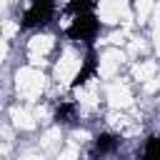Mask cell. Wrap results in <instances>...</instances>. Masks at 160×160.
I'll list each match as a JSON object with an SVG mask.
<instances>
[{"instance_id": "8992f818", "label": "cell", "mask_w": 160, "mask_h": 160, "mask_svg": "<svg viewBox=\"0 0 160 160\" xmlns=\"http://www.w3.org/2000/svg\"><path fill=\"white\" fill-rule=\"evenodd\" d=\"M142 160H160V135H150L145 140Z\"/></svg>"}, {"instance_id": "5b68a950", "label": "cell", "mask_w": 160, "mask_h": 160, "mask_svg": "<svg viewBox=\"0 0 160 160\" xmlns=\"http://www.w3.org/2000/svg\"><path fill=\"white\" fill-rule=\"evenodd\" d=\"M92 10H95V0H68V5H65V12H70L75 18L92 15Z\"/></svg>"}, {"instance_id": "3957f363", "label": "cell", "mask_w": 160, "mask_h": 160, "mask_svg": "<svg viewBox=\"0 0 160 160\" xmlns=\"http://www.w3.org/2000/svg\"><path fill=\"white\" fill-rule=\"evenodd\" d=\"M95 70H98V58H95V52L90 50V52L85 55V60H82L80 70H78L75 80H72V88H80V85H85V82H88L92 75H95Z\"/></svg>"}, {"instance_id": "7a4b0ae2", "label": "cell", "mask_w": 160, "mask_h": 160, "mask_svg": "<svg viewBox=\"0 0 160 160\" xmlns=\"http://www.w3.org/2000/svg\"><path fill=\"white\" fill-rule=\"evenodd\" d=\"M98 30H100V22H98L95 15H80V18L72 20V25L65 32H68L70 40H85V42H90L98 35Z\"/></svg>"}, {"instance_id": "277c9868", "label": "cell", "mask_w": 160, "mask_h": 160, "mask_svg": "<svg viewBox=\"0 0 160 160\" xmlns=\"http://www.w3.org/2000/svg\"><path fill=\"white\" fill-rule=\"evenodd\" d=\"M118 145H120V138L118 135H112V132H100L98 138H95V155H110L112 150H118Z\"/></svg>"}, {"instance_id": "6da1fadb", "label": "cell", "mask_w": 160, "mask_h": 160, "mask_svg": "<svg viewBox=\"0 0 160 160\" xmlns=\"http://www.w3.org/2000/svg\"><path fill=\"white\" fill-rule=\"evenodd\" d=\"M52 10H55V2L52 0H32L30 8L25 10L20 25L22 28H40V25H45L52 18Z\"/></svg>"}, {"instance_id": "52a82bcc", "label": "cell", "mask_w": 160, "mask_h": 160, "mask_svg": "<svg viewBox=\"0 0 160 160\" xmlns=\"http://www.w3.org/2000/svg\"><path fill=\"white\" fill-rule=\"evenodd\" d=\"M72 112H75V105L72 102H60V108L55 110V120L58 122H70Z\"/></svg>"}]
</instances>
